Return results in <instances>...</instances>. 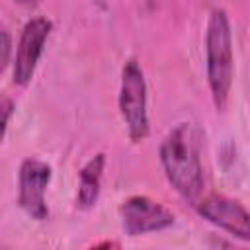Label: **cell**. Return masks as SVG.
<instances>
[{
  "label": "cell",
  "instance_id": "obj_3",
  "mask_svg": "<svg viewBox=\"0 0 250 250\" xmlns=\"http://www.w3.org/2000/svg\"><path fill=\"white\" fill-rule=\"evenodd\" d=\"M119 111L125 123L127 135L133 143H141L148 137V113H146V82L141 64L129 59L121 70L119 86Z\"/></svg>",
  "mask_w": 250,
  "mask_h": 250
},
{
  "label": "cell",
  "instance_id": "obj_10",
  "mask_svg": "<svg viewBox=\"0 0 250 250\" xmlns=\"http://www.w3.org/2000/svg\"><path fill=\"white\" fill-rule=\"evenodd\" d=\"M2 47H4V57H2V66H8L10 62V51H12V39H10V33L8 29H2Z\"/></svg>",
  "mask_w": 250,
  "mask_h": 250
},
{
  "label": "cell",
  "instance_id": "obj_4",
  "mask_svg": "<svg viewBox=\"0 0 250 250\" xmlns=\"http://www.w3.org/2000/svg\"><path fill=\"white\" fill-rule=\"evenodd\" d=\"M195 205L199 217H203L207 223L227 230L240 240L250 242V211L242 203L221 193H209Z\"/></svg>",
  "mask_w": 250,
  "mask_h": 250
},
{
  "label": "cell",
  "instance_id": "obj_2",
  "mask_svg": "<svg viewBox=\"0 0 250 250\" xmlns=\"http://www.w3.org/2000/svg\"><path fill=\"white\" fill-rule=\"evenodd\" d=\"M207 82L217 111H225L232 84V37L225 10H213L205 33Z\"/></svg>",
  "mask_w": 250,
  "mask_h": 250
},
{
  "label": "cell",
  "instance_id": "obj_8",
  "mask_svg": "<svg viewBox=\"0 0 250 250\" xmlns=\"http://www.w3.org/2000/svg\"><path fill=\"white\" fill-rule=\"evenodd\" d=\"M105 166V154L98 152L94 154L78 172V193H76V207L78 209H90L100 195V182Z\"/></svg>",
  "mask_w": 250,
  "mask_h": 250
},
{
  "label": "cell",
  "instance_id": "obj_6",
  "mask_svg": "<svg viewBox=\"0 0 250 250\" xmlns=\"http://www.w3.org/2000/svg\"><path fill=\"white\" fill-rule=\"evenodd\" d=\"M51 182V166L37 158H27L20 166L18 205L35 221H45L49 209L45 203V189Z\"/></svg>",
  "mask_w": 250,
  "mask_h": 250
},
{
  "label": "cell",
  "instance_id": "obj_1",
  "mask_svg": "<svg viewBox=\"0 0 250 250\" xmlns=\"http://www.w3.org/2000/svg\"><path fill=\"white\" fill-rule=\"evenodd\" d=\"M160 162L170 186L189 203H197L203 191V168L197 137L189 123L176 125L160 145Z\"/></svg>",
  "mask_w": 250,
  "mask_h": 250
},
{
  "label": "cell",
  "instance_id": "obj_11",
  "mask_svg": "<svg viewBox=\"0 0 250 250\" xmlns=\"http://www.w3.org/2000/svg\"><path fill=\"white\" fill-rule=\"evenodd\" d=\"M16 2H20V4H23V6H33V4H37L39 0H16Z\"/></svg>",
  "mask_w": 250,
  "mask_h": 250
},
{
  "label": "cell",
  "instance_id": "obj_5",
  "mask_svg": "<svg viewBox=\"0 0 250 250\" xmlns=\"http://www.w3.org/2000/svg\"><path fill=\"white\" fill-rule=\"evenodd\" d=\"M51 29L53 23L47 18H33L23 25L14 57V70H12L14 84L27 86L31 82Z\"/></svg>",
  "mask_w": 250,
  "mask_h": 250
},
{
  "label": "cell",
  "instance_id": "obj_7",
  "mask_svg": "<svg viewBox=\"0 0 250 250\" xmlns=\"http://www.w3.org/2000/svg\"><path fill=\"white\" fill-rule=\"evenodd\" d=\"M119 213H121L123 230L129 236L164 230L174 225V213L146 195L129 197L127 201H123Z\"/></svg>",
  "mask_w": 250,
  "mask_h": 250
},
{
  "label": "cell",
  "instance_id": "obj_9",
  "mask_svg": "<svg viewBox=\"0 0 250 250\" xmlns=\"http://www.w3.org/2000/svg\"><path fill=\"white\" fill-rule=\"evenodd\" d=\"M14 111V102L4 96L2 98V135H6V129H8V123H10V115Z\"/></svg>",
  "mask_w": 250,
  "mask_h": 250
}]
</instances>
